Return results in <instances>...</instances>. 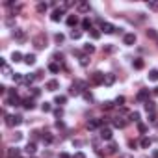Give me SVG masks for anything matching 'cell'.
I'll use <instances>...</instances> for the list:
<instances>
[{"mask_svg": "<svg viewBox=\"0 0 158 158\" xmlns=\"http://www.w3.org/2000/svg\"><path fill=\"white\" fill-rule=\"evenodd\" d=\"M6 103H8L9 106H21V104H22V100L19 99L17 91L11 89V91H8V100H6Z\"/></svg>", "mask_w": 158, "mask_h": 158, "instance_id": "1", "label": "cell"}, {"mask_svg": "<svg viewBox=\"0 0 158 158\" xmlns=\"http://www.w3.org/2000/svg\"><path fill=\"white\" fill-rule=\"evenodd\" d=\"M104 80H106V74L100 73V71H95V73L91 74V84H95V86L104 84Z\"/></svg>", "mask_w": 158, "mask_h": 158, "instance_id": "2", "label": "cell"}, {"mask_svg": "<svg viewBox=\"0 0 158 158\" xmlns=\"http://www.w3.org/2000/svg\"><path fill=\"white\" fill-rule=\"evenodd\" d=\"M22 123V117L21 115H6V125L9 126H17Z\"/></svg>", "mask_w": 158, "mask_h": 158, "instance_id": "3", "label": "cell"}, {"mask_svg": "<svg viewBox=\"0 0 158 158\" xmlns=\"http://www.w3.org/2000/svg\"><path fill=\"white\" fill-rule=\"evenodd\" d=\"M63 8H60V9H54V11H52V15H50V19H52V21L54 22H60V21H62V19H63Z\"/></svg>", "mask_w": 158, "mask_h": 158, "instance_id": "4", "label": "cell"}, {"mask_svg": "<svg viewBox=\"0 0 158 158\" xmlns=\"http://www.w3.org/2000/svg\"><path fill=\"white\" fill-rule=\"evenodd\" d=\"M136 99L140 100V103H147L149 100V89H140L136 95Z\"/></svg>", "mask_w": 158, "mask_h": 158, "instance_id": "5", "label": "cell"}, {"mask_svg": "<svg viewBox=\"0 0 158 158\" xmlns=\"http://www.w3.org/2000/svg\"><path fill=\"white\" fill-rule=\"evenodd\" d=\"M100 138H103V140H106V141H110V140H112V129H108V126H103V129H100Z\"/></svg>", "mask_w": 158, "mask_h": 158, "instance_id": "6", "label": "cell"}, {"mask_svg": "<svg viewBox=\"0 0 158 158\" xmlns=\"http://www.w3.org/2000/svg\"><path fill=\"white\" fill-rule=\"evenodd\" d=\"M103 123H104L103 119H91V121H88V129L89 130H95V129H99Z\"/></svg>", "mask_w": 158, "mask_h": 158, "instance_id": "7", "label": "cell"}, {"mask_svg": "<svg viewBox=\"0 0 158 158\" xmlns=\"http://www.w3.org/2000/svg\"><path fill=\"white\" fill-rule=\"evenodd\" d=\"M100 30H103L104 34H114L115 26H114V24H110V22H103V24H100Z\"/></svg>", "mask_w": 158, "mask_h": 158, "instance_id": "8", "label": "cell"}, {"mask_svg": "<svg viewBox=\"0 0 158 158\" xmlns=\"http://www.w3.org/2000/svg\"><path fill=\"white\" fill-rule=\"evenodd\" d=\"M123 43L125 45H134L136 43V35L134 34H125L123 35Z\"/></svg>", "mask_w": 158, "mask_h": 158, "instance_id": "9", "label": "cell"}, {"mask_svg": "<svg viewBox=\"0 0 158 158\" xmlns=\"http://www.w3.org/2000/svg\"><path fill=\"white\" fill-rule=\"evenodd\" d=\"M114 126H115V129H125L126 121L123 119V117H115V119H114Z\"/></svg>", "mask_w": 158, "mask_h": 158, "instance_id": "10", "label": "cell"}, {"mask_svg": "<svg viewBox=\"0 0 158 158\" xmlns=\"http://www.w3.org/2000/svg\"><path fill=\"white\" fill-rule=\"evenodd\" d=\"M145 110H147V114H156V104L152 103V100H147V103H145Z\"/></svg>", "mask_w": 158, "mask_h": 158, "instance_id": "11", "label": "cell"}, {"mask_svg": "<svg viewBox=\"0 0 158 158\" xmlns=\"http://www.w3.org/2000/svg\"><path fill=\"white\" fill-rule=\"evenodd\" d=\"M22 106H24V110H34L35 108V103H34V99H24L22 100Z\"/></svg>", "mask_w": 158, "mask_h": 158, "instance_id": "12", "label": "cell"}, {"mask_svg": "<svg viewBox=\"0 0 158 158\" xmlns=\"http://www.w3.org/2000/svg\"><path fill=\"white\" fill-rule=\"evenodd\" d=\"M58 88H60L58 80H48V82H47V89H48V91H56Z\"/></svg>", "mask_w": 158, "mask_h": 158, "instance_id": "13", "label": "cell"}, {"mask_svg": "<svg viewBox=\"0 0 158 158\" xmlns=\"http://www.w3.org/2000/svg\"><path fill=\"white\" fill-rule=\"evenodd\" d=\"M24 63H26V65H34L35 63V54H26V56H24Z\"/></svg>", "mask_w": 158, "mask_h": 158, "instance_id": "14", "label": "cell"}, {"mask_svg": "<svg viewBox=\"0 0 158 158\" xmlns=\"http://www.w3.org/2000/svg\"><path fill=\"white\" fill-rule=\"evenodd\" d=\"M24 151H26L28 154H35V151H37V147H35V143H34V141H30V143L26 145V149H24Z\"/></svg>", "mask_w": 158, "mask_h": 158, "instance_id": "15", "label": "cell"}, {"mask_svg": "<svg viewBox=\"0 0 158 158\" xmlns=\"http://www.w3.org/2000/svg\"><path fill=\"white\" fill-rule=\"evenodd\" d=\"M11 60H13L15 63H17V62H24V56H22L21 52H17V50H15V52L11 54Z\"/></svg>", "mask_w": 158, "mask_h": 158, "instance_id": "16", "label": "cell"}, {"mask_svg": "<svg viewBox=\"0 0 158 158\" xmlns=\"http://www.w3.org/2000/svg\"><path fill=\"white\" fill-rule=\"evenodd\" d=\"M69 93L76 97V95H80V93H82V89H80V88H78V86H76V84H73V86H71V89H69Z\"/></svg>", "mask_w": 158, "mask_h": 158, "instance_id": "17", "label": "cell"}, {"mask_svg": "<svg viewBox=\"0 0 158 158\" xmlns=\"http://www.w3.org/2000/svg\"><path fill=\"white\" fill-rule=\"evenodd\" d=\"M54 103L56 104H65V103H67V97H65V95H56Z\"/></svg>", "mask_w": 158, "mask_h": 158, "instance_id": "18", "label": "cell"}, {"mask_svg": "<svg viewBox=\"0 0 158 158\" xmlns=\"http://www.w3.org/2000/svg\"><path fill=\"white\" fill-rule=\"evenodd\" d=\"M149 80H152V82H158V69L149 71Z\"/></svg>", "mask_w": 158, "mask_h": 158, "instance_id": "19", "label": "cell"}, {"mask_svg": "<svg viewBox=\"0 0 158 158\" xmlns=\"http://www.w3.org/2000/svg\"><path fill=\"white\" fill-rule=\"evenodd\" d=\"M151 143H152V141H151V138H143V140H141V149H149V147H151Z\"/></svg>", "mask_w": 158, "mask_h": 158, "instance_id": "20", "label": "cell"}, {"mask_svg": "<svg viewBox=\"0 0 158 158\" xmlns=\"http://www.w3.org/2000/svg\"><path fill=\"white\" fill-rule=\"evenodd\" d=\"M129 117H130V121H134V123H140V119H141L140 112H132V114H130Z\"/></svg>", "mask_w": 158, "mask_h": 158, "instance_id": "21", "label": "cell"}, {"mask_svg": "<svg viewBox=\"0 0 158 158\" xmlns=\"http://www.w3.org/2000/svg\"><path fill=\"white\" fill-rule=\"evenodd\" d=\"M132 65H134V69H143V60H140V58H136L134 62H132Z\"/></svg>", "mask_w": 158, "mask_h": 158, "instance_id": "22", "label": "cell"}, {"mask_svg": "<svg viewBox=\"0 0 158 158\" xmlns=\"http://www.w3.org/2000/svg\"><path fill=\"white\" fill-rule=\"evenodd\" d=\"M76 22H78V19H76V15H69V17H67V26H74Z\"/></svg>", "mask_w": 158, "mask_h": 158, "instance_id": "23", "label": "cell"}, {"mask_svg": "<svg viewBox=\"0 0 158 158\" xmlns=\"http://www.w3.org/2000/svg\"><path fill=\"white\" fill-rule=\"evenodd\" d=\"M34 43H35V48H43V47H45V45H43V37H41V35H37V37L34 39Z\"/></svg>", "mask_w": 158, "mask_h": 158, "instance_id": "24", "label": "cell"}, {"mask_svg": "<svg viewBox=\"0 0 158 158\" xmlns=\"http://www.w3.org/2000/svg\"><path fill=\"white\" fill-rule=\"evenodd\" d=\"M80 37H82L80 30H71V39H80Z\"/></svg>", "mask_w": 158, "mask_h": 158, "instance_id": "25", "label": "cell"}, {"mask_svg": "<svg viewBox=\"0 0 158 158\" xmlns=\"http://www.w3.org/2000/svg\"><path fill=\"white\" fill-rule=\"evenodd\" d=\"M114 82H115V76H114V74H106V80H104V84H106V86H112Z\"/></svg>", "mask_w": 158, "mask_h": 158, "instance_id": "26", "label": "cell"}, {"mask_svg": "<svg viewBox=\"0 0 158 158\" xmlns=\"http://www.w3.org/2000/svg\"><path fill=\"white\" fill-rule=\"evenodd\" d=\"M76 8H78L80 11H88V9H89V4H88V2H78V6H76Z\"/></svg>", "mask_w": 158, "mask_h": 158, "instance_id": "27", "label": "cell"}, {"mask_svg": "<svg viewBox=\"0 0 158 158\" xmlns=\"http://www.w3.org/2000/svg\"><path fill=\"white\" fill-rule=\"evenodd\" d=\"M41 110L45 112V114H48V112L52 110V104H50V103H43V104H41Z\"/></svg>", "mask_w": 158, "mask_h": 158, "instance_id": "28", "label": "cell"}, {"mask_svg": "<svg viewBox=\"0 0 158 158\" xmlns=\"http://www.w3.org/2000/svg\"><path fill=\"white\" fill-rule=\"evenodd\" d=\"M115 152H117V145L112 141V143L108 145V154H115Z\"/></svg>", "mask_w": 158, "mask_h": 158, "instance_id": "29", "label": "cell"}, {"mask_svg": "<svg viewBox=\"0 0 158 158\" xmlns=\"http://www.w3.org/2000/svg\"><path fill=\"white\" fill-rule=\"evenodd\" d=\"M48 71H50V73H60V65L58 63H50L48 65Z\"/></svg>", "mask_w": 158, "mask_h": 158, "instance_id": "30", "label": "cell"}, {"mask_svg": "<svg viewBox=\"0 0 158 158\" xmlns=\"http://www.w3.org/2000/svg\"><path fill=\"white\" fill-rule=\"evenodd\" d=\"M147 37H152V39H156V41H158V34H156V30H147Z\"/></svg>", "mask_w": 158, "mask_h": 158, "instance_id": "31", "label": "cell"}, {"mask_svg": "<svg viewBox=\"0 0 158 158\" xmlns=\"http://www.w3.org/2000/svg\"><path fill=\"white\" fill-rule=\"evenodd\" d=\"M82 28H84V30H91V28H93V26H91V21H89V19H84V21H82Z\"/></svg>", "mask_w": 158, "mask_h": 158, "instance_id": "32", "label": "cell"}, {"mask_svg": "<svg viewBox=\"0 0 158 158\" xmlns=\"http://www.w3.org/2000/svg\"><path fill=\"white\" fill-rule=\"evenodd\" d=\"M89 34H91V37H93V39H99V37H100V32H99L97 28H91Z\"/></svg>", "mask_w": 158, "mask_h": 158, "instance_id": "33", "label": "cell"}, {"mask_svg": "<svg viewBox=\"0 0 158 158\" xmlns=\"http://www.w3.org/2000/svg\"><path fill=\"white\" fill-rule=\"evenodd\" d=\"M84 52H88V54H93L95 52V47H93V45H84Z\"/></svg>", "mask_w": 158, "mask_h": 158, "instance_id": "34", "label": "cell"}, {"mask_svg": "<svg viewBox=\"0 0 158 158\" xmlns=\"http://www.w3.org/2000/svg\"><path fill=\"white\" fill-rule=\"evenodd\" d=\"M13 80H15L17 84H19V82H24V76H22L21 73H15V74H13Z\"/></svg>", "mask_w": 158, "mask_h": 158, "instance_id": "35", "label": "cell"}, {"mask_svg": "<svg viewBox=\"0 0 158 158\" xmlns=\"http://www.w3.org/2000/svg\"><path fill=\"white\" fill-rule=\"evenodd\" d=\"M34 80H35V74H26L24 76V84H32Z\"/></svg>", "mask_w": 158, "mask_h": 158, "instance_id": "36", "label": "cell"}, {"mask_svg": "<svg viewBox=\"0 0 158 158\" xmlns=\"http://www.w3.org/2000/svg\"><path fill=\"white\" fill-rule=\"evenodd\" d=\"M47 8H48V6H47V4H43V2L37 4V11H39V13H45V11H47Z\"/></svg>", "mask_w": 158, "mask_h": 158, "instance_id": "37", "label": "cell"}, {"mask_svg": "<svg viewBox=\"0 0 158 158\" xmlns=\"http://www.w3.org/2000/svg\"><path fill=\"white\" fill-rule=\"evenodd\" d=\"M15 37L22 41V39H24V32H22V30H15Z\"/></svg>", "mask_w": 158, "mask_h": 158, "instance_id": "38", "label": "cell"}, {"mask_svg": "<svg viewBox=\"0 0 158 158\" xmlns=\"http://www.w3.org/2000/svg\"><path fill=\"white\" fill-rule=\"evenodd\" d=\"M43 141H45V143H52V141H54V138L50 136V134H45V136H43Z\"/></svg>", "mask_w": 158, "mask_h": 158, "instance_id": "39", "label": "cell"}, {"mask_svg": "<svg viewBox=\"0 0 158 158\" xmlns=\"http://www.w3.org/2000/svg\"><path fill=\"white\" fill-rule=\"evenodd\" d=\"M138 130H140V134H145L147 132V126L143 123H138Z\"/></svg>", "mask_w": 158, "mask_h": 158, "instance_id": "40", "label": "cell"}, {"mask_svg": "<svg viewBox=\"0 0 158 158\" xmlns=\"http://www.w3.org/2000/svg\"><path fill=\"white\" fill-rule=\"evenodd\" d=\"M103 108L104 110H112V108H114V103H112V100H106V103L103 104Z\"/></svg>", "mask_w": 158, "mask_h": 158, "instance_id": "41", "label": "cell"}, {"mask_svg": "<svg viewBox=\"0 0 158 158\" xmlns=\"http://www.w3.org/2000/svg\"><path fill=\"white\" fill-rule=\"evenodd\" d=\"M2 71H4V74H6V76H9V74H11V69L8 67V63H6V65H2Z\"/></svg>", "mask_w": 158, "mask_h": 158, "instance_id": "42", "label": "cell"}, {"mask_svg": "<svg viewBox=\"0 0 158 158\" xmlns=\"http://www.w3.org/2000/svg\"><path fill=\"white\" fill-rule=\"evenodd\" d=\"M54 39H56V41H58V43H62L65 37H63V34H56V35H54Z\"/></svg>", "mask_w": 158, "mask_h": 158, "instance_id": "43", "label": "cell"}, {"mask_svg": "<svg viewBox=\"0 0 158 158\" xmlns=\"http://www.w3.org/2000/svg\"><path fill=\"white\" fill-rule=\"evenodd\" d=\"M39 93H41L39 88H32V97H39Z\"/></svg>", "mask_w": 158, "mask_h": 158, "instance_id": "44", "label": "cell"}, {"mask_svg": "<svg viewBox=\"0 0 158 158\" xmlns=\"http://www.w3.org/2000/svg\"><path fill=\"white\" fill-rule=\"evenodd\" d=\"M9 156H19V149H9Z\"/></svg>", "mask_w": 158, "mask_h": 158, "instance_id": "45", "label": "cell"}, {"mask_svg": "<svg viewBox=\"0 0 158 158\" xmlns=\"http://www.w3.org/2000/svg\"><path fill=\"white\" fill-rule=\"evenodd\" d=\"M80 65H84V67L88 65V58L86 56H80Z\"/></svg>", "mask_w": 158, "mask_h": 158, "instance_id": "46", "label": "cell"}, {"mask_svg": "<svg viewBox=\"0 0 158 158\" xmlns=\"http://www.w3.org/2000/svg\"><path fill=\"white\" fill-rule=\"evenodd\" d=\"M54 114H56V117H58V119H60V117L63 115V110H62V108H58V110H54Z\"/></svg>", "mask_w": 158, "mask_h": 158, "instance_id": "47", "label": "cell"}, {"mask_svg": "<svg viewBox=\"0 0 158 158\" xmlns=\"http://www.w3.org/2000/svg\"><path fill=\"white\" fill-rule=\"evenodd\" d=\"M125 103V97H117L115 99V104H123Z\"/></svg>", "mask_w": 158, "mask_h": 158, "instance_id": "48", "label": "cell"}, {"mask_svg": "<svg viewBox=\"0 0 158 158\" xmlns=\"http://www.w3.org/2000/svg\"><path fill=\"white\" fill-rule=\"evenodd\" d=\"M149 121H151V123H154V121H156V114H149Z\"/></svg>", "mask_w": 158, "mask_h": 158, "instance_id": "49", "label": "cell"}, {"mask_svg": "<svg viewBox=\"0 0 158 158\" xmlns=\"http://www.w3.org/2000/svg\"><path fill=\"white\" fill-rule=\"evenodd\" d=\"M73 158H86V154H84V152H74Z\"/></svg>", "mask_w": 158, "mask_h": 158, "instance_id": "50", "label": "cell"}, {"mask_svg": "<svg viewBox=\"0 0 158 158\" xmlns=\"http://www.w3.org/2000/svg\"><path fill=\"white\" fill-rule=\"evenodd\" d=\"M84 97H86V100H91V99H93L91 93H88V91H84Z\"/></svg>", "mask_w": 158, "mask_h": 158, "instance_id": "51", "label": "cell"}, {"mask_svg": "<svg viewBox=\"0 0 158 158\" xmlns=\"http://www.w3.org/2000/svg\"><path fill=\"white\" fill-rule=\"evenodd\" d=\"M149 8H152V9H156V8H158V2H151V4H149Z\"/></svg>", "mask_w": 158, "mask_h": 158, "instance_id": "52", "label": "cell"}, {"mask_svg": "<svg viewBox=\"0 0 158 158\" xmlns=\"http://www.w3.org/2000/svg\"><path fill=\"white\" fill-rule=\"evenodd\" d=\"M151 93L154 95V97H158V88H152V91H151Z\"/></svg>", "mask_w": 158, "mask_h": 158, "instance_id": "53", "label": "cell"}, {"mask_svg": "<svg viewBox=\"0 0 158 158\" xmlns=\"http://www.w3.org/2000/svg\"><path fill=\"white\" fill-rule=\"evenodd\" d=\"M60 158H71V156L67 154V152H62V154H60Z\"/></svg>", "mask_w": 158, "mask_h": 158, "instance_id": "54", "label": "cell"}, {"mask_svg": "<svg viewBox=\"0 0 158 158\" xmlns=\"http://www.w3.org/2000/svg\"><path fill=\"white\" fill-rule=\"evenodd\" d=\"M152 158H158V151H152Z\"/></svg>", "mask_w": 158, "mask_h": 158, "instance_id": "55", "label": "cell"}, {"mask_svg": "<svg viewBox=\"0 0 158 158\" xmlns=\"http://www.w3.org/2000/svg\"><path fill=\"white\" fill-rule=\"evenodd\" d=\"M123 158H132V156H129V154H126V156H123Z\"/></svg>", "mask_w": 158, "mask_h": 158, "instance_id": "56", "label": "cell"}]
</instances>
